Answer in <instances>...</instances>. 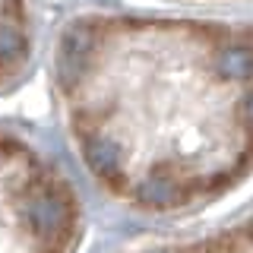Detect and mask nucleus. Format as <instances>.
<instances>
[{
	"mask_svg": "<svg viewBox=\"0 0 253 253\" xmlns=\"http://www.w3.org/2000/svg\"><path fill=\"white\" fill-rule=\"evenodd\" d=\"M130 253H253V206L212 231L155 241Z\"/></svg>",
	"mask_w": 253,
	"mask_h": 253,
	"instance_id": "obj_4",
	"label": "nucleus"
},
{
	"mask_svg": "<svg viewBox=\"0 0 253 253\" xmlns=\"http://www.w3.org/2000/svg\"><path fill=\"white\" fill-rule=\"evenodd\" d=\"M83 234V196L60 158L0 124V253H76Z\"/></svg>",
	"mask_w": 253,
	"mask_h": 253,
	"instance_id": "obj_2",
	"label": "nucleus"
},
{
	"mask_svg": "<svg viewBox=\"0 0 253 253\" xmlns=\"http://www.w3.org/2000/svg\"><path fill=\"white\" fill-rule=\"evenodd\" d=\"M51 89L79 171L142 218H177L253 177V22L76 10Z\"/></svg>",
	"mask_w": 253,
	"mask_h": 253,
	"instance_id": "obj_1",
	"label": "nucleus"
},
{
	"mask_svg": "<svg viewBox=\"0 0 253 253\" xmlns=\"http://www.w3.org/2000/svg\"><path fill=\"white\" fill-rule=\"evenodd\" d=\"M35 44L38 32L32 0H0V92L26 76Z\"/></svg>",
	"mask_w": 253,
	"mask_h": 253,
	"instance_id": "obj_3",
	"label": "nucleus"
},
{
	"mask_svg": "<svg viewBox=\"0 0 253 253\" xmlns=\"http://www.w3.org/2000/svg\"><path fill=\"white\" fill-rule=\"evenodd\" d=\"M203 3H221V0H203Z\"/></svg>",
	"mask_w": 253,
	"mask_h": 253,
	"instance_id": "obj_5",
	"label": "nucleus"
}]
</instances>
